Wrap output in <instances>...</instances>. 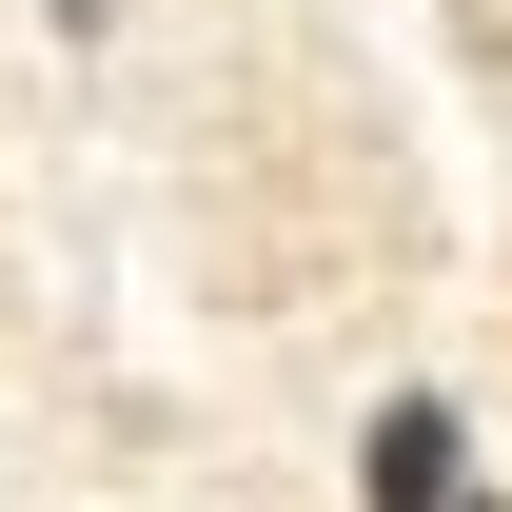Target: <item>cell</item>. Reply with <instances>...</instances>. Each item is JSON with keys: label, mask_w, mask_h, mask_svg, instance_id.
Returning a JSON list of instances; mask_svg holds the SVG:
<instances>
[{"label": "cell", "mask_w": 512, "mask_h": 512, "mask_svg": "<svg viewBox=\"0 0 512 512\" xmlns=\"http://www.w3.org/2000/svg\"><path fill=\"white\" fill-rule=\"evenodd\" d=\"M434 512H493V493H473V473H453V493H434Z\"/></svg>", "instance_id": "obj_1"}, {"label": "cell", "mask_w": 512, "mask_h": 512, "mask_svg": "<svg viewBox=\"0 0 512 512\" xmlns=\"http://www.w3.org/2000/svg\"><path fill=\"white\" fill-rule=\"evenodd\" d=\"M60 20H79V0H60Z\"/></svg>", "instance_id": "obj_2"}]
</instances>
